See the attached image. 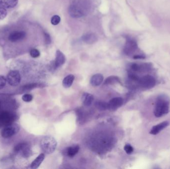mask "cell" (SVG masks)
I'll use <instances>...</instances> for the list:
<instances>
[{
  "label": "cell",
  "mask_w": 170,
  "mask_h": 169,
  "mask_svg": "<svg viewBox=\"0 0 170 169\" xmlns=\"http://www.w3.org/2000/svg\"><path fill=\"white\" fill-rule=\"evenodd\" d=\"M7 12L6 10L0 7V20H3L7 16Z\"/></svg>",
  "instance_id": "28"
},
{
  "label": "cell",
  "mask_w": 170,
  "mask_h": 169,
  "mask_svg": "<svg viewBox=\"0 0 170 169\" xmlns=\"http://www.w3.org/2000/svg\"><path fill=\"white\" fill-rule=\"evenodd\" d=\"M26 33L24 31H14L9 36V40L12 42L20 41L25 39Z\"/></svg>",
  "instance_id": "11"
},
{
  "label": "cell",
  "mask_w": 170,
  "mask_h": 169,
  "mask_svg": "<svg viewBox=\"0 0 170 169\" xmlns=\"http://www.w3.org/2000/svg\"><path fill=\"white\" fill-rule=\"evenodd\" d=\"M124 149L127 154H131L133 152L134 150L132 146L129 144H126L124 147Z\"/></svg>",
  "instance_id": "24"
},
{
  "label": "cell",
  "mask_w": 170,
  "mask_h": 169,
  "mask_svg": "<svg viewBox=\"0 0 170 169\" xmlns=\"http://www.w3.org/2000/svg\"><path fill=\"white\" fill-rule=\"evenodd\" d=\"M16 119V116L8 111H3L0 113V127L7 126L13 123Z\"/></svg>",
  "instance_id": "7"
},
{
  "label": "cell",
  "mask_w": 170,
  "mask_h": 169,
  "mask_svg": "<svg viewBox=\"0 0 170 169\" xmlns=\"http://www.w3.org/2000/svg\"><path fill=\"white\" fill-rule=\"evenodd\" d=\"M170 99L167 95L160 94L157 97L154 109V114L157 117L167 115L170 109Z\"/></svg>",
  "instance_id": "2"
},
{
  "label": "cell",
  "mask_w": 170,
  "mask_h": 169,
  "mask_svg": "<svg viewBox=\"0 0 170 169\" xmlns=\"http://www.w3.org/2000/svg\"><path fill=\"white\" fill-rule=\"evenodd\" d=\"M104 80V76L101 74H97L93 75L90 80L91 85L93 86H97L101 84Z\"/></svg>",
  "instance_id": "15"
},
{
  "label": "cell",
  "mask_w": 170,
  "mask_h": 169,
  "mask_svg": "<svg viewBox=\"0 0 170 169\" xmlns=\"http://www.w3.org/2000/svg\"><path fill=\"white\" fill-rule=\"evenodd\" d=\"M45 158V155L44 154H40L38 157L34 160L33 163L31 164V168L33 169H37L39 167L40 164H42V162L44 160Z\"/></svg>",
  "instance_id": "19"
},
{
  "label": "cell",
  "mask_w": 170,
  "mask_h": 169,
  "mask_svg": "<svg viewBox=\"0 0 170 169\" xmlns=\"http://www.w3.org/2000/svg\"><path fill=\"white\" fill-rule=\"evenodd\" d=\"M90 4L87 0H74L69 8V13L74 18H79L88 13Z\"/></svg>",
  "instance_id": "1"
},
{
  "label": "cell",
  "mask_w": 170,
  "mask_h": 169,
  "mask_svg": "<svg viewBox=\"0 0 170 169\" xmlns=\"http://www.w3.org/2000/svg\"><path fill=\"white\" fill-rule=\"evenodd\" d=\"M7 83V79L4 76L0 75V89L4 88Z\"/></svg>",
  "instance_id": "27"
},
{
  "label": "cell",
  "mask_w": 170,
  "mask_h": 169,
  "mask_svg": "<svg viewBox=\"0 0 170 169\" xmlns=\"http://www.w3.org/2000/svg\"><path fill=\"white\" fill-rule=\"evenodd\" d=\"M33 96L29 94H26L22 96V99L23 101L26 102H30L33 100Z\"/></svg>",
  "instance_id": "26"
},
{
  "label": "cell",
  "mask_w": 170,
  "mask_h": 169,
  "mask_svg": "<svg viewBox=\"0 0 170 169\" xmlns=\"http://www.w3.org/2000/svg\"><path fill=\"white\" fill-rule=\"evenodd\" d=\"M66 58L63 53L60 50H57L56 53V58L54 61V67L55 68L60 67L65 63Z\"/></svg>",
  "instance_id": "12"
},
{
  "label": "cell",
  "mask_w": 170,
  "mask_h": 169,
  "mask_svg": "<svg viewBox=\"0 0 170 169\" xmlns=\"http://www.w3.org/2000/svg\"><path fill=\"white\" fill-rule=\"evenodd\" d=\"M124 103V100L121 97H115L110 100L108 103L109 110L114 111L121 107Z\"/></svg>",
  "instance_id": "10"
},
{
  "label": "cell",
  "mask_w": 170,
  "mask_h": 169,
  "mask_svg": "<svg viewBox=\"0 0 170 169\" xmlns=\"http://www.w3.org/2000/svg\"><path fill=\"white\" fill-rule=\"evenodd\" d=\"M18 0H0V7L5 9L14 8L18 3Z\"/></svg>",
  "instance_id": "14"
},
{
  "label": "cell",
  "mask_w": 170,
  "mask_h": 169,
  "mask_svg": "<svg viewBox=\"0 0 170 169\" xmlns=\"http://www.w3.org/2000/svg\"><path fill=\"white\" fill-rule=\"evenodd\" d=\"M124 52L126 55L132 56L134 59H144L146 56L140 50L135 39L127 37L124 48Z\"/></svg>",
  "instance_id": "3"
},
{
  "label": "cell",
  "mask_w": 170,
  "mask_h": 169,
  "mask_svg": "<svg viewBox=\"0 0 170 169\" xmlns=\"http://www.w3.org/2000/svg\"><path fill=\"white\" fill-rule=\"evenodd\" d=\"M95 105L96 106L97 108L100 111H105L109 109L108 103H106L104 101H97Z\"/></svg>",
  "instance_id": "22"
},
{
  "label": "cell",
  "mask_w": 170,
  "mask_h": 169,
  "mask_svg": "<svg viewBox=\"0 0 170 169\" xmlns=\"http://www.w3.org/2000/svg\"><path fill=\"white\" fill-rule=\"evenodd\" d=\"M41 148L44 153L51 154L53 152L57 146L56 140L52 137H44L40 142Z\"/></svg>",
  "instance_id": "4"
},
{
  "label": "cell",
  "mask_w": 170,
  "mask_h": 169,
  "mask_svg": "<svg viewBox=\"0 0 170 169\" xmlns=\"http://www.w3.org/2000/svg\"><path fill=\"white\" fill-rule=\"evenodd\" d=\"M75 79V76L72 75H68L66 76L62 82V85L65 88H69L71 86Z\"/></svg>",
  "instance_id": "20"
},
{
  "label": "cell",
  "mask_w": 170,
  "mask_h": 169,
  "mask_svg": "<svg viewBox=\"0 0 170 169\" xmlns=\"http://www.w3.org/2000/svg\"><path fill=\"white\" fill-rule=\"evenodd\" d=\"M37 85H38L37 84H35V83L26 85V86L24 87V89H25V90H31V89L36 87L37 86Z\"/></svg>",
  "instance_id": "30"
},
{
  "label": "cell",
  "mask_w": 170,
  "mask_h": 169,
  "mask_svg": "<svg viewBox=\"0 0 170 169\" xmlns=\"http://www.w3.org/2000/svg\"><path fill=\"white\" fill-rule=\"evenodd\" d=\"M139 86L144 89H150L153 88L156 83V79L149 75H145L139 78L138 81Z\"/></svg>",
  "instance_id": "5"
},
{
  "label": "cell",
  "mask_w": 170,
  "mask_h": 169,
  "mask_svg": "<svg viewBox=\"0 0 170 169\" xmlns=\"http://www.w3.org/2000/svg\"><path fill=\"white\" fill-rule=\"evenodd\" d=\"M169 125V123L168 121H164L160 124H157L156 125L152 127L150 132V133L153 135L158 134Z\"/></svg>",
  "instance_id": "13"
},
{
  "label": "cell",
  "mask_w": 170,
  "mask_h": 169,
  "mask_svg": "<svg viewBox=\"0 0 170 169\" xmlns=\"http://www.w3.org/2000/svg\"><path fill=\"white\" fill-rule=\"evenodd\" d=\"M44 39H45V43L47 45H49L51 42V39L50 36L49 34L47 33H44Z\"/></svg>",
  "instance_id": "29"
},
{
  "label": "cell",
  "mask_w": 170,
  "mask_h": 169,
  "mask_svg": "<svg viewBox=\"0 0 170 169\" xmlns=\"http://www.w3.org/2000/svg\"><path fill=\"white\" fill-rule=\"evenodd\" d=\"M82 39L87 44H92L97 41V37L95 34L87 33L82 36Z\"/></svg>",
  "instance_id": "16"
},
{
  "label": "cell",
  "mask_w": 170,
  "mask_h": 169,
  "mask_svg": "<svg viewBox=\"0 0 170 169\" xmlns=\"http://www.w3.org/2000/svg\"><path fill=\"white\" fill-rule=\"evenodd\" d=\"M0 107H1V105H0Z\"/></svg>",
  "instance_id": "31"
},
{
  "label": "cell",
  "mask_w": 170,
  "mask_h": 169,
  "mask_svg": "<svg viewBox=\"0 0 170 169\" xmlns=\"http://www.w3.org/2000/svg\"><path fill=\"white\" fill-rule=\"evenodd\" d=\"M121 80L119 78L116 76H110L108 77L106 79L104 84L105 85H113V84L120 83Z\"/></svg>",
  "instance_id": "21"
},
{
  "label": "cell",
  "mask_w": 170,
  "mask_h": 169,
  "mask_svg": "<svg viewBox=\"0 0 170 169\" xmlns=\"http://www.w3.org/2000/svg\"><path fill=\"white\" fill-rule=\"evenodd\" d=\"M21 80L20 72L16 70L10 71L7 75V80L8 83L13 86H16L20 84Z\"/></svg>",
  "instance_id": "8"
},
{
  "label": "cell",
  "mask_w": 170,
  "mask_h": 169,
  "mask_svg": "<svg viewBox=\"0 0 170 169\" xmlns=\"http://www.w3.org/2000/svg\"><path fill=\"white\" fill-rule=\"evenodd\" d=\"M93 101V96L90 93H84L82 96V101L85 106H90Z\"/></svg>",
  "instance_id": "18"
},
{
  "label": "cell",
  "mask_w": 170,
  "mask_h": 169,
  "mask_svg": "<svg viewBox=\"0 0 170 169\" xmlns=\"http://www.w3.org/2000/svg\"><path fill=\"white\" fill-rule=\"evenodd\" d=\"M20 130V127L18 124L12 123L7 125L2 129V136L4 138H9L17 134Z\"/></svg>",
  "instance_id": "6"
},
{
  "label": "cell",
  "mask_w": 170,
  "mask_h": 169,
  "mask_svg": "<svg viewBox=\"0 0 170 169\" xmlns=\"http://www.w3.org/2000/svg\"><path fill=\"white\" fill-rule=\"evenodd\" d=\"M80 149L79 146L76 145L71 147H68L65 150V153L69 157H73L76 155Z\"/></svg>",
  "instance_id": "17"
},
{
  "label": "cell",
  "mask_w": 170,
  "mask_h": 169,
  "mask_svg": "<svg viewBox=\"0 0 170 169\" xmlns=\"http://www.w3.org/2000/svg\"><path fill=\"white\" fill-rule=\"evenodd\" d=\"M14 151L16 153H21L22 156L28 157L30 151L28 145L26 143H21L17 145L14 147Z\"/></svg>",
  "instance_id": "9"
},
{
  "label": "cell",
  "mask_w": 170,
  "mask_h": 169,
  "mask_svg": "<svg viewBox=\"0 0 170 169\" xmlns=\"http://www.w3.org/2000/svg\"><path fill=\"white\" fill-rule=\"evenodd\" d=\"M30 55L31 57L34 58H37L39 57L40 53L38 49H33L31 50L30 51Z\"/></svg>",
  "instance_id": "25"
},
{
  "label": "cell",
  "mask_w": 170,
  "mask_h": 169,
  "mask_svg": "<svg viewBox=\"0 0 170 169\" xmlns=\"http://www.w3.org/2000/svg\"><path fill=\"white\" fill-rule=\"evenodd\" d=\"M61 21L60 17L57 15H55L52 17V18L51 19V23H52V25H58L59 22Z\"/></svg>",
  "instance_id": "23"
}]
</instances>
